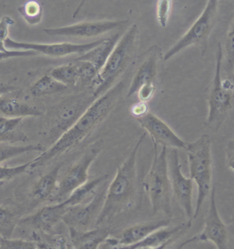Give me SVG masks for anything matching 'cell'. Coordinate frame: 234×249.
I'll use <instances>...</instances> for the list:
<instances>
[{"label":"cell","mask_w":234,"mask_h":249,"mask_svg":"<svg viewBox=\"0 0 234 249\" xmlns=\"http://www.w3.org/2000/svg\"><path fill=\"white\" fill-rule=\"evenodd\" d=\"M173 240L172 241H168L166 242V243L162 244V245L158 246V247H146V248H142L140 249H172L168 248V246L171 245L172 243H173Z\"/></svg>","instance_id":"41"},{"label":"cell","mask_w":234,"mask_h":249,"mask_svg":"<svg viewBox=\"0 0 234 249\" xmlns=\"http://www.w3.org/2000/svg\"><path fill=\"white\" fill-rule=\"evenodd\" d=\"M225 163L227 169L234 172V141L230 140L225 148Z\"/></svg>","instance_id":"38"},{"label":"cell","mask_w":234,"mask_h":249,"mask_svg":"<svg viewBox=\"0 0 234 249\" xmlns=\"http://www.w3.org/2000/svg\"><path fill=\"white\" fill-rule=\"evenodd\" d=\"M171 223V218H166L136 224L124 229L114 238L116 241L122 245H133L144 240L161 229L169 227Z\"/></svg>","instance_id":"19"},{"label":"cell","mask_w":234,"mask_h":249,"mask_svg":"<svg viewBox=\"0 0 234 249\" xmlns=\"http://www.w3.org/2000/svg\"><path fill=\"white\" fill-rule=\"evenodd\" d=\"M68 230V238L75 249H98L111 235V230L104 227H94L85 231L72 228Z\"/></svg>","instance_id":"20"},{"label":"cell","mask_w":234,"mask_h":249,"mask_svg":"<svg viewBox=\"0 0 234 249\" xmlns=\"http://www.w3.org/2000/svg\"><path fill=\"white\" fill-rule=\"evenodd\" d=\"M16 90L17 88H15L13 86L0 82V97H3L6 94L16 91Z\"/></svg>","instance_id":"40"},{"label":"cell","mask_w":234,"mask_h":249,"mask_svg":"<svg viewBox=\"0 0 234 249\" xmlns=\"http://www.w3.org/2000/svg\"><path fill=\"white\" fill-rule=\"evenodd\" d=\"M21 213L7 205H0V235L1 238H11L18 227Z\"/></svg>","instance_id":"27"},{"label":"cell","mask_w":234,"mask_h":249,"mask_svg":"<svg viewBox=\"0 0 234 249\" xmlns=\"http://www.w3.org/2000/svg\"><path fill=\"white\" fill-rule=\"evenodd\" d=\"M93 90L72 95L48 112L45 123V135L54 144L64 133L77 122L97 99Z\"/></svg>","instance_id":"7"},{"label":"cell","mask_w":234,"mask_h":249,"mask_svg":"<svg viewBox=\"0 0 234 249\" xmlns=\"http://www.w3.org/2000/svg\"><path fill=\"white\" fill-rule=\"evenodd\" d=\"M49 75L65 87H77L80 82L77 62L65 64L52 69Z\"/></svg>","instance_id":"28"},{"label":"cell","mask_w":234,"mask_h":249,"mask_svg":"<svg viewBox=\"0 0 234 249\" xmlns=\"http://www.w3.org/2000/svg\"></svg>","instance_id":"46"},{"label":"cell","mask_w":234,"mask_h":249,"mask_svg":"<svg viewBox=\"0 0 234 249\" xmlns=\"http://www.w3.org/2000/svg\"><path fill=\"white\" fill-rule=\"evenodd\" d=\"M125 84L121 81L99 97L51 147L32 160L30 170L44 166L80 145L102 124L122 98Z\"/></svg>","instance_id":"1"},{"label":"cell","mask_w":234,"mask_h":249,"mask_svg":"<svg viewBox=\"0 0 234 249\" xmlns=\"http://www.w3.org/2000/svg\"><path fill=\"white\" fill-rule=\"evenodd\" d=\"M68 208L63 201L45 205L33 214L21 218L18 225L35 231L52 233L54 227L62 221Z\"/></svg>","instance_id":"18"},{"label":"cell","mask_w":234,"mask_h":249,"mask_svg":"<svg viewBox=\"0 0 234 249\" xmlns=\"http://www.w3.org/2000/svg\"><path fill=\"white\" fill-rule=\"evenodd\" d=\"M223 50L221 43L217 45L214 75L207 88L208 114L205 124L210 130L219 131L232 107L234 101V80L222 79Z\"/></svg>","instance_id":"5"},{"label":"cell","mask_w":234,"mask_h":249,"mask_svg":"<svg viewBox=\"0 0 234 249\" xmlns=\"http://www.w3.org/2000/svg\"><path fill=\"white\" fill-rule=\"evenodd\" d=\"M103 38L84 43V44H76L71 43H53V44H42V43H26L18 42L11 39L8 37L5 41V48L9 50H25L33 51L37 53H42L48 56L59 58L70 54H85L87 52L96 48L102 43Z\"/></svg>","instance_id":"14"},{"label":"cell","mask_w":234,"mask_h":249,"mask_svg":"<svg viewBox=\"0 0 234 249\" xmlns=\"http://www.w3.org/2000/svg\"><path fill=\"white\" fill-rule=\"evenodd\" d=\"M21 18L30 26H36L41 22L43 17V7L39 1L30 0L23 3L18 8Z\"/></svg>","instance_id":"32"},{"label":"cell","mask_w":234,"mask_h":249,"mask_svg":"<svg viewBox=\"0 0 234 249\" xmlns=\"http://www.w3.org/2000/svg\"><path fill=\"white\" fill-rule=\"evenodd\" d=\"M146 133H143L132 150L116 171V176L107 186L103 206L96 227L113 218L134 210L140 198V183L137 171V156Z\"/></svg>","instance_id":"2"},{"label":"cell","mask_w":234,"mask_h":249,"mask_svg":"<svg viewBox=\"0 0 234 249\" xmlns=\"http://www.w3.org/2000/svg\"><path fill=\"white\" fill-rule=\"evenodd\" d=\"M45 150L46 148L41 144H28V145L23 146L1 144L0 145V164L28 153H43Z\"/></svg>","instance_id":"30"},{"label":"cell","mask_w":234,"mask_h":249,"mask_svg":"<svg viewBox=\"0 0 234 249\" xmlns=\"http://www.w3.org/2000/svg\"><path fill=\"white\" fill-rule=\"evenodd\" d=\"M209 196L210 203L203 230L198 235L182 242L178 248L182 249L185 246L195 242H210L214 244L216 249H234L233 231L220 216L214 186Z\"/></svg>","instance_id":"11"},{"label":"cell","mask_w":234,"mask_h":249,"mask_svg":"<svg viewBox=\"0 0 234 249\" xmlns=\"http://www.w3.org/2000/svg\"><path fill=\"white\" fill-rule=\"evenodd\" d=\"M41 111L26 103L10 97H0V116L8 118L38 117Z\"/></svg>","instance_id":"24"},{"label":"cell","mask_w":234,"mask_h":249,"mask_svg":"<svg viewBox=\"0 0 234 249\" xmlns=\"http://www.w3.org/2000/svg\"><path fill=\"white\" fill-rule=\"evenodd\" d=\"M135 119L151 136L153 144L167 149L186 150L188 142L183 141L166 122L156 114L149 112Z\"/></svg>","instance_id":"15"},{"label":"cell","mask_w":234,"mask_h":249,"mask_svg":"<svg viewBox=\"0 0 234 249\" xmlns=\"http://www.w3.org/2000/svg\"><path fill=\"white\" fill-rule=\"evenodd\" d=\"M168 173L173 196L189 220H193V181L183 174L177 149L168 155Z\"/></svg>","instance_id":"12"},{"label":"cell","mask_w":234,"mask_h":249,"mask_svg":"<svg viewBox=\"0 0 234 249\" xmlns=\"http://www.w3.org/2000/svg\"><path fill=\"white\" fill-rule=\"evenodd\" d=\"M218 19V1L210 0L189 30L165 53L164 61L171 60L175 55L193 45L198 47L201 50V56H204L208 50L210 35Z\"/></svg>","instance_id":"9"},{"label":"cell","mask_w":234,"mask_h":249,"mask_svg":"<svg viewBox=\"0 0 234 249\" xmlns=\"http://www.w3.org/2000/svg\"><path fill=\"white\" fill-rule=\"evenodd\" d=\"M186 151L189 162L190 178L197 186L194 220L199 215L214 186L211 137L208 134H203L193 142L188 143Z\"/></svg>","instance_id":"4"},{"label":"cell","mask_w":234,"mask_h":249,"mask_svg":"<svg viewBox=\"0 0 234 249\" xmlns=\"http://www.w3.org/2000/svg\"><path fill=\"white\" fill-rule=\"evenodd\" d=\"M31 163L32 160L13 167L0 166V182L6 183V181L14 179L23 173H28Z\"/></svg>","instance_id":"33"},{"label":"cell","mask_w":234,"mask_h":249,"mask_svg":"<svg viewBox=\"0 0 234 249\" xmlns=\"http://www.w3.org/2000/svg\"><path fill=\"white\" fill-rule=\"evenodd\" d=\"M147 112H149V107L146 102H139L131 107V114L135 119L142 117Z\"/></svg>","instance_id":"39"},{"label":"cell","mask_w":234,"mask_h":249,"mask_svg":"<svg viewBox=\"0 0 234 249\" xmlns=\"http://www.w3.org/2000/svg\"><path fill=\"white\" fill-rule=\"evenodd\" d=\"M107 186L106 183L90 201L69 208L62 221L68 228L81 231L96 227L98 218L103 206Z\"/></svg>","instance_id":"13"},{"label":"cell","mask_w":234,"mask_h":249,"mask_svg":"<svg viewBox=\"0 0 234 249\" xmlns=\"http://www.w3.org/2000/svg\"><path fill=\"white\" fill-rule=\"evenodd\" d=\"M108 179L109 175L102 174L93 179L88 180L64 200L63 203L67 208H70L90 201L100 190V187L107 182Z\"/></svg>","instance_id":"22"},{"label":"cell","mask_w":234,"mask_h":249,"mask_svg":"<svg viewBox=\"0 0 234 249\" xmlns=\"http://www.w3.org/2000/svg\"><path fill=\"white\" fill-rule=\"evenodd\" d=\"M4 6L3 4H0V19L2 18V13L3 11H4Z\"/></svg>","instance_id":"42"},{"label":"cell","mask_w":234,"mask_h":249,"mask_svg":"<svg viewBox=\"0 0 234 249\" xmlns=\"http://www.w3.org/2000/svg\"><path fill=\"white\" fill-rule=\"evenodd\" d=\"M138 38L137 26L133 24L116 43L107 62L91 86V89L97 98L112 89L134 62L137 52Z\"/></svg>","instance_id":"3"},{"label":"cell","mask_w":234,"mask_h":249,"mask_svg":"<svg viewBox=\"0 0 234 249\" xmlns=\"http://www.w3.org/2000/svg\"><path fill=\"white\" fill-rule=\"evenodd\" d=\"M63 164V162L58 163L52 168L51 171L40 177L34 183L30 193V197L34 202L50 201L56 190L58 176Z\"/></svg>","instance_id":"21"},{"label":"cell","mask_w":234,"mask_h":249,"mask_svg":"<svg viewBox=\"0 0 234 249\" xmlns=\"http://www.w3.org/2000/svg\"><path fill=\"white\" fill-rule=\"evenodd\" d=\"M173 1L171 0H159L156 4V17L160 26H167L172 9Z\"/></svg>","instance_id":"35"},{"label":"cell","mask_w":234,"mask_h":249,"mask_svg":"<svg viewBox=\"0 0 234 249\" xmlns=\"http://www.w3.org/2000/svg\"><path fill=\"white\" fill-rule=\"evenodd\" d=\"M38 55L36 52L25 51V50H9L7 52H0V60L11 58H20V57L33 56Z\"/></svg>","instance_id":"37"},{"label":"cell","mask_w":234,"mask_h":249,"mask_svg":"<svg viewBox=\"0 0 234 249\" xmlns=\"http://www.w3.org/2000/svg\"><path fill=\"white\" fill-rule=\"evenodd\" d=\"M180 249L179 248H178V247H177V248L176 249Z\"/></svg>","instance_id":"45"},{"label":"cell","mask_w":234,"mask_h":249,"mask_svg":"<svg viewBox=\"0 0 234 249\" xmlns=\"http://www.w3.org/2000/svg\"><path fill=\"white\" fill-rule=\"evenodd\" d=\"M22 118L0 116V143L26 142L28 136L21 129Z\"/></svg>","instance_id":"25"},{"label":"cell","mask_w":234,"mask_h":249,"mask_svg":"<svg viewBox=\"0 0 234 249\" xmlns=\"http://www.w3.org/2000/svg\"><path fill=\"white\" fill-rule=\"evenodd\" d=\"M67 87L52 78L49 74L37 80L29 88L30 95L35 97L59 93L66 90Z\"/></svg>","instance_id":"29"},{"label":"cell","mask_w":234,"mask_h":249,"mask_svg":"<svg viewBox=\"0 0 234 249\" xmlns=\"http://www.w3.org/2000/svg\"><path fill=\"white\" fill-rule=\"evenodd\" d=\"M5 182H0V188H1L3 186H4Z\"/></svg>","instance_id":"43"},{"label":"cell","mask_w":234,"mask_h":249,"mask_svg":"<svg viewBox=\"0 0 234 249\" xmlns=\"http://www.w3.org/2000/svg\"><path fill=\"white\" fill-rule=\"evenodd\" d=\"M31 240L36 243L37 249H75L68 237L62 234L33 231Z\"/></svg>","instance_id":"26"},{"label":"cell","mask_w":234,"mask_h":249,"mask_svg":"<svg viewBox=\"0 0 234 249\" xmlns=\"http://www.w3.org/2000/svg\"><path fill=\"white\" fill-rule=\"evenodd\" d=\"M14 24V19L8 15H4L0 19V52L8 51L5 48V41L8 38L10 27Z\"/></svg>","instance_id":"36"},{"label":"cell","mask_w":234,"mask_h":249,"mask_svg":"<svg viewBox=\"0 0 234 249\" xmlns=\"http://www.w3.org/2000/svg\"><path fill=\"white\" fill-rule=\"evenodd\" d=\"M163 61L162 50L158 45H152L143 53L128 89L127 98L135 94H137L140 102L146 103L152 98L156 90Z\"/></svg>","instance_id":"8"},{"label":"cell","mask_w":234,"mask_h":249,"mask_svg":"<svg viewBox=\"0 0 234 249\" xmlns=\"http://www.w3.org/2000/svg\"><path fill=\"white\" fill-rule=\"evenodd\" d=\"M118 34L109 38H104L100 44L98 45L85 54L80 55L75 60L88 62L92 64L98 71H100L107 62L108 57L112 53L116 43L118 41Z\"/></svg>","instance_id":"23"},{"label":"cell","mask_w":234,"mask_h":249,"mask_svg":"<svg viewBox=\"0 0 234 249\" xmlns=\"http://www.w3.org/2000/svg\"><path fill=\"white\" fill-rule=\"evenodd\" d=\"M0 249H37V245L32 240L1 238Z\"/></svg>","instance_id":"34"},{"label":"cell","mask_w":234,"mask_h":249,"mask_svg":"<svg viewBox=\"0 0 234 249\" xmlns=\"http://www.w3.org/2000/svg\"><path fill=\"white\" fill-rule=\"evenodd\" d=\"M192 222L188 220L175 227H168L155 232L149 237L133 245H122L116 241L114 237L109 236L100 246L98 249H140L146 247H156L168 241H175L192 227Z\"/></svg>","instance_id":"17"},{"label":"cell","mask_w":234,"mask_h":249,"mask_svg":"<svg viewBox=\"0 0 234 249\" xmlns=\"http://www.w3.org/2000/svg\"><path fill=\"white\" fill-rule=\"evenodd\" d=\"M153 145L154 158L142 186L149 196L153 213H163L171 218L173 193L168 173V149L162 147L159 153L158 146Z\"/></svg>","instance_id":"6"},{"label":"cell","mask_w":234,"mask_h":249,"mask_svg":"<svg viewBox=\"0 0 234 249\" xmlns=\"http://www.w3.org/2000/svg\"><path fill=\"white\" fill-rule=\"evenodd\" d=\"M126 20H100L84 21L59 28H45L44 33L52 36H66L72 38H93L103 35L125 25Z\"/></svg>","instance_id":"16"},{"label":"cell","mask_w":234,"mask_h":249,"mask_svg":"<svg viewBox=\"0 0 234 249\" xmlns=\"http://www.w3.org/2000/svg\"><path fill=\"white\" fill-rule=\"evenodd\" d=\"M234 18H232L227 30L225 52H223V57L224 69L227 74V78L232 79V80H234Z\"/></svg>","instance_id":"31"},{"label":"cell","mask_w":234,"mask_h":249,"mask_svg":"<svg viewBox=\"0 0 234 249\" xmlns=\"http://www.w3.org/2000/svg\"><path fill=\"white\" fill-rule=\"evenodd\" d=\"M104 141L98 139L91 144L78 160L64 173L58 183L50 201L59 203L67 197L78 187L89 180V171L103 148Z\"/></svg>","instance_id":"10"},{"label":"cell","mask_w":234,"mask_h":249,"mask_svg":"<svg viewBox=\"0 0 234 249\" xmlns=\"http://www.w3.org/2000/svg\"><path fill=\"white\" fill-rule=\"evenodd\" d=\"M1 235H0V242H1Z\"/></svg>","instance_id":"44"}]
</instances>
